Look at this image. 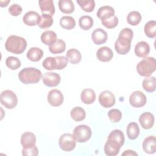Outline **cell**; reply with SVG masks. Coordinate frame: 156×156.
<instances>
[{
	"label": "cell",
	"mask_w": 156,
	"mask_h": 156,
	"mask_svg": "<svg viewBox=\"0 0 156 156\" xmlns=\"http://www.w3.org/2000/svg\"><path fill=\"white\" fill-rule=\"evenodd\" d=\"M40 20V16L39 14L35 11H29L25 13L23 17V23L30 26H34L38 25Z\"/></svg>",
	"instance_id": "16"
},
{
	"label": "cell",
	"mask_w": 156,
	"mask_h": 156,
	"mask_svg": "<svg viewBox=\"0 0 156 156\" xmlns=\"http://www.w3.org/2000/svg\"><path fill=\"white\" fill-rule=\"evenodd\" d=\"M52 16L46 13H42L40 16V20L38 24V26L40 28L44 29L50 27L52 25Z\"/></svg>",
	"instance_id": "32"
},
{
	"label": "cell",
	"mask_w": 156,
	"mask_h": 156,
	"mask_svg": "<svg viewBox=\"0 0 156 156\" xmlns=\"http://www.w3.org/2000/svg\"><path fill=\"white\" fill-rule=\"evenodd\" d=\"M70 115L74 121H81L85 118L86 112L83 108L80 107H75L71 110Z\"/></svg>",
	"instance_id": "30"
},
{
	"label": "cell",
	"mask_w": 156,
	"mask_h": 156,
	"mask_svg": "<svg viewBox=\"0 0 156 156\" xmlns=\"http://www.w3.org/2000/svg\"><path fill=\"white\" fill-rule=\"evenodd\" d=\"M23 9L21 6L18 4H13L9 8V13L13 16H18L21 13Z\"/></svg>",
	"instance_id": "42"
},
{
	"label": "cell",
	"mask_w": 156,
	"mask_h": 156,
	"mask_svg": "<svg viewBox=\"0 0 156 156\" xmlns=\"http://www.w3.org/2000/svg\"><path fill=\"white\" fill-rule=\"evenodd\" d=\"M60 10L66 14H69L74 11V4L71 0H60L58 2Z\"/></svg>",
	"instance_id": "26"
},
{
	"label": "cell",
	"mask_w": 156,
	"mask_h": 156,
	"mask_svg": "<svg viewBox=\"0 0 156 156\" xmlns=\"http://www.w3.org/2000/svg\"><path fill=\"white\" fill-rule=\"evenodd\" d=\"M156 69V61L152 57H145L136 65L139 75L143 77L150 76Z\"/></svg>",
	"instance_id": "5"
},
{
	"label": "cell",
	"mask_w": 156,
	"mask_h": 156,
	"mask_svg": "<svg viewBox=\"0 0 156 156\" xmlns=\"http://www.w3.org/2000/svg\"><path fill=\"white\" fill-rule=\"evenodd\" d=\"M99 102L101 106L105 108H110L115 104V97L113 93L108 90H105L99 96Z\"/></svg>",
	"instance_id": "10"
},
{
	"label": "cell",
	"mask_w": 156,
	"mask_h": 156,
	"mask_svg": "<svg viewBox=\"0 0 156 156\" xmlns=\"http://www.w3.org/2000/svg\"><path fill=\"white\" fill-rule=\"evenodd\" d=\"M60 26L66 30H71L76 26V21L71 16H63L59 21Z\"/></svg>",
	"instance_id": "31"
},
{
	"label": "cell",
	"mask_w": 156,
	"mask_h": 156,
	"mask_svg": "<svg viewBox=\"0 0 156 156\" xmlns=\"http://www.w3.org/2000/svg\"><path fill=\"white\" fill-rule=\"evenodd\" d=\"M36 140L34 133L30 132H26L21 135L20 141L23 148H27L35 145Z\"/></svg>",
	"instance_id": "17"
},
{
	"label": "cell",
	"mask_w": 156,
	"mask_h": 156,
	"mask_svg": "<svg viewBox=\"0 0 156 156\" xmlns=\"http://www.w3.org/2000/svg\"><path fill=\"white\" fill-rule=\"evenodd\" d=\"M58 144L62 150L66 152L73 151L76 146V140L73 135L66 133L62 134L59 138Z\"/></svg>",
	"instance_id": "8"
},
{
	"label": "cell",
	"mask_w": 156,
	"mask_h": 156,
	"mask_svg": "<svg viewBox=\"0 0 156 156\" xmlns=\"http://www.w3.org/2000/svg\"><path fill=\"white\" fill-rule=\"evenodd\" d=\"M143 89L149 93L154 92L156 88V79L154 76H148L143 80L142 83Z\"/></svg>",
	"instance_id": "28"
},
{
	"label": "cell",
	"mask_w": 156,
	"mask_h": 156,
	"mask_svg": "<svg viewBox=\"0 0 156 156\" xmlns=\"http://www.w3.org/2000/svg\"><path fill=\"white\" fill-rule=\"evenodd\" d=\"M38 4L42 13L52 16L55 13V7L52 0H40Z\"/></svg>",
	"instance_id": "20"
},
{
	"label": "cell",
	"mask_w": 156,
	"mask_h": 156,
	"mask_svg": "<svg viewBox=\"0 0 156 156\" xmlns=\"http://www.w3.org/2000/svg\"><path fill=\"white\" fill-rule=\"evenodd\" d=\"M77 3L86 12H93L95 7V2L93 0H77Z\"/></svg>",
	"instance_id": "36"
},
{
	"label": "cell",
	"mask_w": 156,
	"mask_h": 156,
	"mask_svg": "<svg viewBox=\"0 0 156 156\" xmlns=\"http://www.w3.org/2000/svg\"><path fill=\"white\" fill-rule=\"evenodd\" d=\"M96 15L101 20H106L115 15V10L110 5H104L98 10Z\"/></svg>",
	"instance_id": "22"
},
{
	"label": "cell",
	"mask_w": 156,
	"mask_h": 156,
	"mask_svg": "<svg viewBox=\"0 0 156 156\" xmlns=\"http://www.w3.org/2000/svg\"><path fill=\"white\" fill-rule=\"evenodd\" d=\"M43 83L49 87H54L57 86L61 80L60 76L54 72H46L42 77Z\"/></svg>",
	"instance_id": "12"
},
{
	"label": "cell",
	"mask_w": 156,
	"mask_h": 156,
	"mask_svg": "<svg viewBox=\"0 0 156 156\" xmlns=\"http://www.w3.org/2000/svg\"><path fill=\"white\" fill-rule=\"evenodd\" d=\"M144 31L149 38H155L156 36V21L154 20L149 21L144 26Z\"/></svg>",
	"instance_id": "34"
},
{
	"label": "cell",
	"mask_w": 156,
	"mask_h": 156,
	"mask_svg": "<svg viewBox=\"0 0 156 156\" xmlns=\"http://www.w3.org/2000/svg\"><path fill=\"white\" fill-rule=\"evenodd\" d=\"M27 47V41L23 37L17 35L9 36L5 43V49L13 54H22Z\"/></svg>",
	"instance_id": "3"
},
{
	"label": "cell",
	"mask_w": 156,
	"mask_h": 156,
	"mask_svg": "<svg viewBox=\"0 0 156 156\" xmlns=\"http://www.w3.org/2000/svg\"><path fill=\"white\" fill-rule=\"evenodd\" d=\"M124 135L119 129L112 130L108 135L107 141L104 145V152L108 156H115L124 143Z\"/></svg>",
	"instance_id": "1"
},
{
	"label": "cell",
	"mask_w": 156,
	"mask_h": 156,
	"mask_svg": "<svg viewBox=\"0 0 156 156\" xmlns=\"http://www.w3.org/2000/svg\"><path fill=\"white\" fill-rule=\"evenodd\" d=\"M22 155L24 156H37L38 155V148L35 145L27 148H23Z\"/></svg>",
	"instance_id": "41"
},
{
	"label": "cell",
	"mask_w": 156,
	"mask_h": 156,
	"mask_svg": "<svg viewBox=\"0 0 156 156\" xmlns=\"http://www.w3.org/2000/svg\"><path fill=\"white\" fill-rule=\"evenodd\" d=\"M121 155H122V156H136V155H138V154L132 150H126Z\"/></svg>",
	"instance_id": "44"
},
{
	"label": "cell",
	"mask_w": 156,
	"mask_h": 156,
	"mask_svg": "<svg viewBox=\"0 0 156 156\" xmlns=\"http://www.w3.org/2000/svg\"><path fill=\"white\" fill-rule=\"evenodd\" d=\"M41 40L44 44L50 46L57 40V36L56 33L52 30H46L41 34Z\"/></svg>",
	"instance_id": "23"
},
{
	"label": "cell",
	"mask_w": 156,
	"mask_h": 156,
	"mask_svg": "<svg viewBox=\"0 0 156 156\" xmlns=\"http://www.w3.org/2000/svg\"><path fill=\"white\" fill-rule=\"evenodd\" d=\"M5 65L10 69L15 70L21 66V63L20 60L18 58L13 56H10L6 58Z\"/></svg>",
	"instance_id": "37"
},
{
	"label": "cell",
	"mask_w": 156,
	"mask_h": 156,
	"mask_svg": "<svg viewBox=\"0 0 156 156\" xmlns=\"http://www.w3.org/2000/svg\"><path fill=\"white\" fill-rule=\"evenodd\" d=\"M141 18V15L140 12L137 11H132L127 15V21L132 26H136L140 23Z\"/></svg>",
	"instance_id": "35"
},
{
	"label": "cell",
	"mask_w": 156,
	"mask_h": 156,
	"mask_svg": "<svg viewBox=\"0 0 156 156\" xmlns=\"http://www.w3.org/2000/svg\"><path fill=\"white\" fill-rule=\"evenodd\" d=\"M126 133L130 140L136 139L140 134V128L138 124L135 122H130L127 126Z\"/></svg>",
	"instance_id": "27"
},
{
	"label": "cell",
	"mask_w": 156,
	"mask_h": 156,
	"mask_svg": "<svg viewBox=\"0 0 156 156\" xmlns=\"http://www.w3.org/2000/svg\"><path fill=\"white\" fill-rule=\"evenodd\" d=\"M1 103L6 108L13 109L18 104V98L12 90H6L1 93Z\"/></svg>",
	"instance_id": "7"
},
{
	"label": "cell",
	"mask_w": 156,
	"mask_h": 156,
	"mask_svg": "<svg viewBox=\"0 0 156 156\" xmlns=\"http://www.w3.org/2000/svg\"><path fill=\"white\" fill-rule=\"evenodd\" d=\"M66 49L65 42L60 39L57 40L54 44L49 46V51L54 54L63 52Z\"/></svg>",
	"instance_id": "29"
},
{
	"label": "cell",
	"mask_w": 156,
	"mask_h": 156,
	"mask_svg": "<svg viewBox=\"0 0 156 156\" xmlns=\"http://www.w3.org/2000/svg\"><path fill=\"white\" fill-rule=\"evenodd\" d=\"M108 116L110 120L114 123L119 122L122 118L121 112L116 108H113L108 111Z\"/></svg>",
	"instance_id": "39"
},
{
	"label": "cell",
	"mask_w": 156,
	"mask_h": 156,
	"mask_svg": "<svg viewBox=\"0 0 156 156\" xmlns=\"http://www.w3.org/2000/svg\"><path fill=\"white\" fill-rule=\"evenodd\" d=\"M66 57L71 64H77L79 63L82 59V55L80 51L75 48L69 49L66 54Z\"/></svg>",
	"instance_id": "24"
},
{
	"label": "cell",
	"mask_w": 156,
	"mask_h": 156,
	"mask_svg": "<svg viewBox=\"0 0 156 156\" xmlns=\"http://www.w3.org/2000/svg\"><path fill=\"white\" fill-rule=\"evenodd\" d=\"M10 2V1H1V7H4L7 6L8 4Z\"/></svg>",
	"instance_id": "45"
},
{
	"label": "cell",
	"mask_w": 156,
	"mask_h": 156,
	"mask_svg": "<svg viewBox=\"0 0 156 156\" xmlns=\"http://www.w3.org/2000/svg\"><path fill=\"white\" fill-rule=\"evenodd\" d=\"M146 102V96L141 91H133L129 97L130 104L135 108H140L144 106Z\"/></svg>",
	"instance_id": "9"
},
{
	"label": "cell",
	"mask_w": 156,
	"mask_h": 156,
	"mask_svg": "<svg viewBox=\"0 0 156 156\" xmlns=\"http://www.w3.org/2000/svg\"><path fill=\"white\" fill-rule=\"evenodd\" d=\"M101 23L102 25L108 29H113L118 24V18L116 16L114 15L113 16L106 19L101 20Z\"/></svg>",
	"instance_id": "40"
},
{
	"label": "cell",
	"mask_w": 156,
	"mask_h": 156,
	"mask_svg": "<svg viewBox=\"0 0 156 156\" xmlns=\"http://www.w3.org/2000/svg\"><path fill=\"white\" fill-rule=\"evenodd\" d=\"M97 58L103 62H109L113 57V53L112 50L107 46H102L96 52Z\"/></svg>",
	"instance_id": "15"
},
{
	"label": "cell",
	"mask_w": 156,
	"mask_h": 156,
	"mask_svg": "<svg viewBox=\"0 0 156 156\" xmlns=\"http://www.w3.org/2000/svg\"><path fill=\"white\" fill-rule=\"evenodd\" d=\"M42 77L41 71L33 67L24 68L18 74L19 80L24 84L37 83Z\"/></svg>",
	"instance_id": "4"
},
{
	"label": "cell",
	"mask_w": 156,
	"mask_h": 156,
	"mask_svg": "<svg viewBox=\"0 0 156 156\" xmlns=\"http://www.w3.org/2000/svg\"><path fill=\"white\" fill-rule=\"evenodd\" d=\"M133 36V32L130 28L125 27L120 31L115 43V49L118 54L125 55L129 52Z\"/></svg>",
	"instance_id": "2"
},
{
	"label": "cell",
	"mask_w": 156,
	"mask_h": 156,
	"mask_svg": "<svg viewBox=\"0 0 156 156\" xmlns=\"http://www.w3.org/2000/svg\"><path fill=\"white\" fill-rule=\"evenodd\" d=\"M79 25L80 27L85 30H88L93 26V20L88 15H83L79 20Z\"/></svg>",
	"instance_id": "33"
},
{
	"label": "cell",
	"mask_w": 156,
	"mask_h": 156,
	"mask_svg": "<svg viewBox=\"0 0 156 156\" xmlns=\"http://www.w3.org/2000/svg\"><path fill=\"white\" fill-rule=\"evenodd\" d=\"M42 65L47 70L51 71L53 69H57V63L55 57H48L43 62Z\"/></svg>",
	"instance_id": "38"
},
{
	"label": "cell",
	"mask_w": 156,
	"mask_h": 156,
	"mask_svg": "<svg viewBox=\"0 0 156 156\" xmlns=\"http://www.w3.org/2000/svg\"><path fill=\"white\" fill-rule=\"evenodd\" d=\"M47 99L49 104L53 107H58L61 105L64 100L62 93L57 89H52L49 91L48 94Z\"/></svg>",
	"instance_id": "11"
},
{
	"label": "cell",
	"mask_w": 156,
	"mask_h": 156,
	"mask_svg": "<svg viewBox=\"0 0 156 156\" xmlns=\"http://www.w3.org/2000/svg\"><path fill=\"white\" fill-rule=\"evenodd\" d=\"M135 54L138 57H146L150 51V47L149 44L144 41L138 42L135 46Z\"/></svg>",
	"instance_id": "19"
},
{
	"label": "cell",
	"mask_w": 156,
	"mask_h": 156,
	"mask_svg": "<svg viewBox=\"0 0 156 156\" xmlns=\"http://www.w3.org/2000/svg\"><path fill=\"white\" fill-rule=\"evenodd\" d=\"M144 151L147 154H154L156 152V139L155 136H148L142 144Z\"/></svg>",
	"instance_id": "18"
},
{
	"label": "cell",
	"mask_w": 156,
	"mask_h": 156,
	"mask_svg": "<svg viewBox=\"0 0 156 156\" xmlns=\"http://www.w3.org/2000/svg\"><path fill=\"white\" fill-rule=\"evenodd\" d=\"M107 38V33L101 28L96 29L91 34V39L93 43L97 45L105 43Z\"/></svg>",
	"instance_id": "13"
},
{
	"label": "cell",
	"mask_w": 156,
	"mask_h": 156,
	"mask_svg": "<svg viewBox=\"0 0 156 156\" xmlns=\"http://www.w3.org/2000/svg\"><path fill=\"white\" fill-rule=\"evenodd\" d=\"M80 99L83 103L89 105L93 104L96 100L94 91L91 88H85L81 92Z\"/></svg>",
	"instance_id": "21"
},
{
	"label": "cell",
	"mask_w": 156,
	"mask_h": 156,
	"mask_svg": "<svg viewBox=\"0 0 156 156\" xmlns=\"http://www.w3.org/2000/svg\"><path fill=\"white\" fill-rule=\"evenodd\" d=\"M55 58L57 63V70L63 69L66 66L68 63V60L66 57L60 55V56H56Z\"/></svg>",
	"instance_id": "43"
},
{
	"label": "cell",
	"mask_w": 156,
	"mask_h": 156,
	"mask_svg": "<svg viewBox=\"0 0 156 156\" xmlns=\"http://www.w3.org/2000/svg\"><path fill=\"white\" fill-rule=\"evenodd\" d=\"M26 56L32 62H38L43 57V51L39 48L32 47L27 51Z\"/></svg>",
	"instance_id": "25"
},
{
	"label": "cell",
	"mask_w": 156,
	"mask_h": 156,
	"mask_svg": "<svg viewBox=\"0 0 156 156\" xmlns=\"http://www.w3.org/2000/svg\"><path fill=\"white\" fill-rule=\"evenodd\" d=\"M92 132L90 127L85 124L77 126L73 130V136L76 141L85 143L91 138Z\"/></svg>",
	"instance_id": "6"
},
{
	"label": "cell",
	"mask_w": 156,
	"mask_h": 156,
	"mask_svg": "<svg viewBox=\"0 0 156 156\" xmlns=\"http://www.w3.org/2000/svg\"><path fill=\"white\" fill-rule=\"evenodd\" d=\"M154 116L150 112H144L139 117L141 126L144 129H151L154 124Z\"/></svg>",
	"instance_id": "14"
}]
</instances>
